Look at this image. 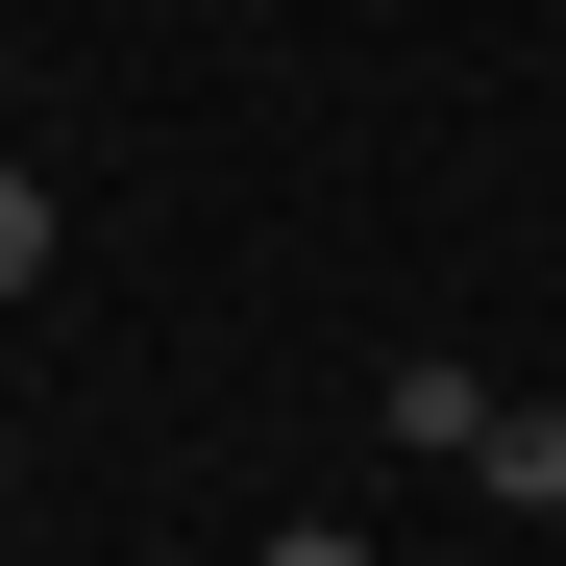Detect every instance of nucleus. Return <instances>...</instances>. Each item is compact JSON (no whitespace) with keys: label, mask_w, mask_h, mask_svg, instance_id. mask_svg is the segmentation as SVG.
I'll return each instance as SVG.
<instances>
[{"label":"nucleus","mask_w":566,"mask_h":566,"mask_svg":"<svg viewBox=\"0 0 566 566\" xmlns=\"http://www.w3.org/2000/svg\"><path fill=\"white\" fill-rule=\"evenodd\" d=\"M369 419H395V468H468V443H493V369H468V345H395Z\"/></svg>","instance_id":"1"},{"label":"nucleus","mask_w":566,"mask_h":566,"mask_svg":"<svg viewBox=\"0 0 566 566\" xmlns=\"http://www.w3.org/2000/svg\"><path fill=\"white\" fill-rule=\"evenodd\" d=\"M468 493H493V517H566V395H493V443H468Z\"/></svg>","instance_id":"2"},{"label":"nucleus","mask_w":566,"mask_h":566,"mask_svg":"<svg viewBox=\"0 0 566 566\" xmlns=\"http://www.w3.org/2000/svg\"><path fill=\"white\" fill-rule=\"evenodd\" d=\"M271 566H369V517H271Z\"/></svg>","instance_id":"4"},{"label":"nucleus","mask_w":566,"mask_h":566,"mask_svg":"<svg viewBox=\"0 0 566 566\" xmlns=\"http://www.w3.org/2000/svg\"><path fill=\"white\" fill-rule=\"evenodd\" d=\"M0 296H50V172H0Z\"/></svg>","instance_id":"3"}]
</instances>
